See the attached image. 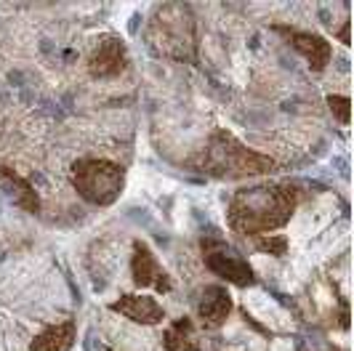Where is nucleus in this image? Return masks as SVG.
<instances>
[{
	"label": "nucleus",
	"mask_w": 354,
	"mask_h": 351,
	"mask_svg": "<svg viewBox=\"0 0 354 351\" xmlns=\"http://www.w3.org/2000/svg\"><path fill=\"white\" fill-rule=\"evenodd\" d=\"M299 205V192L290 184H256L240 187L232 194L227 208V224L240 234H272L283 229Z\"/></svg>",
	"instance_id": "1"
},
{
	"label": "nucleus",
	"mask_w": 354,
	"mask_h": 351,
	"mask_svg": "<svg viewBox=\"0 0 354 351\" xmlns=\"http://www.w3.org/2000/svg\"><path fill=\"white\" fill-rule=\"evenodd\" d=\"M200 168L221 181H245V178L272 173L277 165L269 155H261V152L245 146L240 139H234L230 131L216 128L205 144Z\"/></svg>",
	"instance_id": "2"
},
{
	"label": "nucleus",
	"mask_w": 354,
	"mask_h": 351,
	"mask_svg": "<svg viewBox=\"0 0 354 351\" xmlns=\"http://www.w3.org/2000/svg\"><path fill=\"white\" fill-rule=\"evenodd\" d=\"M70 184L88 205L106 208L123 194L125 171L112 160L80 158L70 165Z\"/></svg>",
	"instance_id": "3"
},
{
	"label": "nucleus",
	"mask_w": 354,
	"mask_h": 351,
	"mask_svg": "<svg viewBox=\"0 0 354 351\" xmlns=\"http://www.w3.org/2000/svg\"><path fill=\"white\" fill-rule=\"evenodd\" d=\"M178 14H171V6L162 8L155 17L152 27V43H158L160 53L174 56L176 61H184L192 53L187 51V43L195 48V24L189 19V8H176Z\"/></svg>",
	"instance_id": "4"
},
{
	"label": "nucleus",
	"mask_w": 354,
	"mask_h": 351,
	"mask_svg": "<svg viewBox=\"0 0 354 351\" xmlns=\"http://www.w3.org/2000/svg\"><path fill=\"white\" fill-rule=\"evenodd\" d=\"M131 280L136 287H155L158 293H171L174 280L171 274L162 269V263L155 258L152 247L142 243V240H133V256H131Z\"/></svg>",
	"instance_id": "5"
},
{
	"label": "nucleus",
	"mask_w": 354,
	"mask_h": 351,
	"mask_svg": "<svg viewBox=\"0 0 354 351\" xmlns=\"http://www.w3.org/2000/svg\"><path fill=\"white\" fill-rule=\"evenodd\" d=\"M203 258H205V266L211 269L216 277H221V280L232 282V285H237V287H250V285H256V274H253V269H250V263L243 258V256H234L230 247L224 245H205L203 243Z\"/></svg>",
	"instance_id": "6"
},
{
	"label": "nucleus",
	"mask_w": 354,
	"mask_h": 351,
	"mask_svg": "<svg viewBox=\"0 0 354 351\" xmlns=\"http://www.w3.org/2000/svg\"><path fill=\"white\" fill-rule=\"evenodd\" d=\"M125 67H128V48H125L123 40L115 35L102 37L88 56L91 77H99V80L118 77L125 72Z\"/></svg>",
	"instance_id": "7"
},
{
	"label": "nucleus",
	"mask_w": 354,
	"mask_h": 351,
	"mask_svg": "<svg viewBox=\"0 0 354 351\" xmlns=\"http://www.w3.org/2000/svg\"><path fill=\"white\" fill-rule=\"evenodd\" d=\"M195 306H197V316H200L203 328H208V330H216V328L227 325L232 309H234L232 296L227 293V287H221V285H205V287L197 293Z\"/></svg>",
	"instance_id": "8"
},
{
	"label": "nucleus",
	"mask_w": 354,
	"mask_h": 351,
	"mask_svg": "<svg viewBox=\"0 0 354 351\" xmlns=\"http://www.w3.org/2000/svg\"><path fill=\"white\" fill-rule=\"evenodd\" d=\"M277 32H283L285 40L296 48V51L301 53L304 59L309 61V67L315 72H322L328 64H330V59H333V48H330V43L325 40V37L315 35V32H304V30H296V27H274Z\"/></svg>",
	"instance_id": "9"
},
{
	"label": "nucleus",
	"mask_w": 354,
	"mask_h": 351,
	"mask_svg": "<svg viewBox=\"0 0 354 351\" xmlns=\"http://www.w3.org/2000/svg\"><path fill=\"white\" fill-rule=\"evenodd\" d=\"M109 309L115 314H123L125 319H131L136 325H147V328H155L165 319V309L152 296H142V293H125L115 303H109Z\"/></svg>",
	"instance_id": "10"
},
{
	"label": "nucleus",
	"mask_w": 354,
	"mask_h": 351,
	"mask_svg": "<svg viewBox=\"0 0 354 351\" xmlns=\"http://www.w3.org/2000/svg\"><path fill=\"white\" fill-rule=\"evenodd\" d=\"M0 189L27 213L40 211V197H37V192L30 187V181H24V178H21L14 168H8V165H0Z\"/></svg>",
	"instance_id": "11"
},
{
	"label": "nucleus",
	"mask_w": 354,
	"mask_h": 351,
	"mask_svg": "<svg viewBox=\"0 0 354 351\" xmlns=\"http://www.w3.org/2000/svg\"><path fill=\"white\" fill-rule=\"evenodd\" d=\"M72 343H75V322H59V325H51L46 330L32 338L30 343V351H70Z\"/></svg>",
	"instance_id": "12"
},
{
	"label": "nucleus",
	"mask_w": 354,
	"mask_h": 351,
	"mask_svg": "<svg viewBox=\"0 0 354 351\" xmlns=\"http://www.w3.org/2000/svg\"><path fill=\"white\" fill-rule=\"evenodd\" d=\"M165 351H200V341L195 333V322L189 316H178L171 328L162 333Z\"/></svg>",
	"instance_id": "13"
},
{
	"label": "nucleus",
	"mask_w": 354,
	"mask_h": 351,
	"mask_svg": "<svg viewBox=\"0 0 354 351\" xmlns=\"http://www.w3.org/2000/svg\"><path fill=\"white\" fill-rule=\"evenodd\" d=\"M256 247L261 250V253H272V256H283L285 250H288V237L285 234H261V237H256Z\"/></svg>",
	"instance_id": "14"
},
{
	"label": "nucleus",
	"mask_w": 354,
	"mask_h": 351,
	"mask_svg": "<svg viewBox=\"0 0 354 351\" xmlns=\"http://www.w3.org/2000/svg\"><path fill=\"white\" fill-rule=\"evenodd\" d=\"M328 106H330V112L338 117V123H349V112H352V102H349V96H328Z\"/></svg>",
	"instance_id": "15"
},
{
	"label": "nucleus",
	"mask_w": 354,
	"mask_h": 351,
	"mask_svg": "<svg viewBox=\"0 0 354 351\" xmlns=\"http://www.w3.org/2000/svg\"><path fill=\"white\" fill-rule=\"evenodd\" d=\"M338 37H341V43H344V46H349V21H344V27H341Z\"/></svg>",
	"instance_id": "16"
},
{
	"label": "nucleus",
	"mask_w": 354,
	"mask_h": 351,
	"mask_svg": "<svg viewBox=\"0 0 354 351\" xmlns=\"http://www.w3.org/2000/svg\"><path fill=\"white\" fill-rule=\"evenodd\" d=\"M330 351H341V349H330Z\"/></svg>",
	"instance_id": "17"
},
{
	"label": "nucleus",
	"mask_w": 354,
	"mask_h": 351,
	"mask_svg": "<svg viewBox=\"0 0 354 351\" xmlns=\"http://www.w3.org/2000/svg\"><path fill=\"white\" fill-rule=\"evenodd\" d=\"M102 351H109V349H102Z\"/></svg>",
	"instance_id": "18"
}]
</instances>
